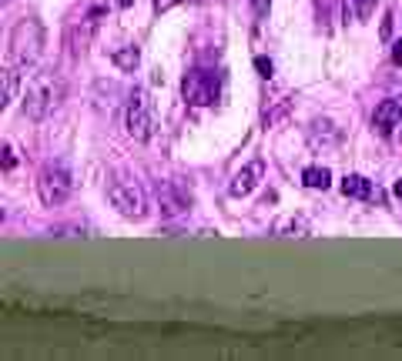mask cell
Instances as JSON below:
<instances>
[{
  "mask_svg": "<svg viewBox=\"0 0 402 361\" xmlns=\"http://www.w3.org/2000/svg\"><path fill=\"white\" fill-rule=\"evenodd\" d=\"M251 7H255V17H265L268 7H272V0H251Z\"/></svg>",
  "mask_w": 402,
  "mask_h": 361,
  "instance_id": "obj_18",
  "label": "cell"
},
{
  "mask_svg": "<svg viewBox=\"0 0 402 361\" xmlns=\"http://www.w3.org/2000/svg\"><path fill=\"white\" fill-rule=\"evenodd\" d=\"M14 90H17V71L14 67H0V111L14 101Z\"/></svg>",
  "mask_w": 402,
  "mask_h": 361,
  "instance_id": "obj_15",
  "label": "cell"
},
{
  "mask_svg": "<svg viewBox=\"0 0 402 361\" xmlns=\"http://www.w3.org/2000/svg\"><path fill=\"white\" fill-rule=\"evenodd\" d=\"M124 127L127 134L134 137L138 144H144L151 131H155V118H151V101L144 97V90H134L131 101H127V111H124Z\"/></svg>",
  "mask_w": 402,
  "mask_h": 361,
  "instance_id": "obj_6",
  "label": "cell"
},
{
  "mask_svg": "<svg viewBox=\"0 0 402 361\" xmlns=\"http://www.w3.org/2000/svg\"><path fill=\"white\" fill-rule=\"evenodd\" d=\"M74 191V178H71V167L64 164V161H47L41 167V174H37V194L44 201L47 208H57L64 204L67 197Z\"/></svg>",
  "mask_w": 402,
  "mask_h": 361,
  "instance_id": "obj_3",
  "label": "cell"
},
{
  "mask_svg": "<svg viewBox=\"0 0 402 361\" xmlns=\"http://www.w3.org/2000/svg\"><path fill=\"white\" fill-rule=\"evenodd\" d=\"M255 67H258V74H262V77H272V60L255 57Z\"/></svg>",
  "mask_w": 402,
  "mask_h": 361,
  "instance_id": "obj_17",
  "label": "cell"
},
{
  "mask_svg": "<svg viewBox=\"0 0 402 361\" xmlns=\"http://www.w3.org/2000/svg\"><path fill=\"white\" fill-rule=\"evenodd\" d=\"M375 10V0H345V17L352 20H369Z\"/></svg>",
  "mask_w": 402,
  "mask_h": 361,
  "instance_id": "obj_16",
  "label": "cell"
},
{
  "mask_svg": "<svg viewBox=\"0 0 402 361\" xmlns=\"http://www.w3.org/2000/svg\"><path fill=\"white\" fill-rule=\"evenodd\" d=\"M111 60H114V67H118V71H134V67H138L141 64V50L138 47H114V50H111Z\"/></svg>",
  "mask_w": 402,
  "mask_h": 361,
  "instance_id": "obj_13",
  "label": "cell"
},
{
  "mask_svg": "<svg viewBox=\"0 0 402 361\" xmlns=\"http://www.w3.org/2000/svg\"><path fill=\"white\" fill-rule=\"evenodd\" d=\"M389 34H392V14H386V20H382V37L389 41Z\"/></svg>",
  "mask_w": 402,
  "mask_h": 361,
  "instance_id": "obj_20",
  "label": "cell"
},
{
  "mask_svg": "<svg viewBox=\"0 0 402 361\" xmlns=\"http://www.w3.org/2000/svg\"><path fill=\"white\" fill-rule=\"evenodd\" d=\"M392 64H399V67H402V41L392 44Z\"/></svg>",
  "mask_w": 402,
  "mask_h": 361,
  "instance_id": "obj_19",
  "label": "cell"
},
{
  "mask_svg": "<svg viewBox=\"0 0 402 361\" xmlns=\"http://www.w3.org/2000/svg\"><path fill=\"white\" fill-rule=\"evenodd\" d=\"M309 231H312V225L302 214H282L279 221L272 225V234H275V238H305Z\"/></svg>",
  "mask_w": 402,
  "mask_h": 361,
  "instance_id": "obj_11",
  "label": "cell"
},
{
  "mask_svg": "<svg viewBox=\"0 0 402 361\" xmlns=\"http://www.w3.org/2000/svg\"><path fill=\"white\" fill-rule=\"evenodd\" d=\"M392 191H396V197H402V180H396V187H392Z\"/></svg>",
  "mask_w": 402,
  "mask_h": 361,
  "instance_id": "obj_22",
  "label": "cell"
},
{
  "mask_svg": "<svg viewBox=\"0 0 402 361\" xmlns=\"http://www.w3.org/2000/svg\"><path fill=\"white\" fill-rule=\"evenodd\" d=\"M0 3H4V0H0Z\"/></svg>",
  "mask_w": 402,
  "mask_h": 361,
  "instance_id": "obj_25",
  "label": "cell"
},
{
  "mask_svg": "<svg viewBox=\"0 0 402 361\" xmlns=\"http://www.w3.org/2000/svg\"><path fill=\"white\" fill-rule=\"evenodd\" d=\"M372 127H375V134H382V137H392L399 131L402 127V101L399 97H389V101H382V104L375 107Z\"/></svg>",
  "mask_w": 402,
  "mask_h": 361,
  "instance_id": "obj_7",
  "label": "cell"
},
{
  "mask_svg": "<svg viewBox=\"0 0 402 361\" xmlns=\"http://www.w3.org/2000/svg\"><path fill=\"white\" fill-rule=\"evenodd\" d=\"M41 50H44V24L37 17L20 20L14 34H11V57H14V64L17 67H31V64H37Z\"/></svg>",
  "mask_w": 402,
  "mask_h": 361,
  "instance_id": "obj_2",
  "label": "cell"
},
{
  "mask_svg": "<svg viewBox=\"0 0 402 361\" xmlns=\"http://www.w3.org/2000/svg\"><path fill=\"white\" fill-rule=\"evenodd\" d=\"M111 208L118 211L127 221H144L148 218V194L138 180H114L108 187Z\"/></svg>",
  "mask_w": 402,
  "mask_h": 361,
  "instance_id": "obj_5",
  "label": "cell"
},
{
  "mask_svg": "<svg viewBox=\"0 0 402 361\" xmlns=\"http://www.w3.org/2000/svg\"><path fill=\"white\" fill-rule=\"evenodd\" d=\"M171 3H174V0H155V7H158V10H168Z\"/></svg>",
  "mask_w": 402,
  "mask_h": 361,
  "instance_id": "obj_21",
  "label": "cell"
},
{
  "mask_svg": "<svg viewBox=\"0 0 402 361\" xmlns=\"http://www.w3.org/2000/svg\"><path fill=\"white\" fill-rule=\"evenodd\" d=\"M158 201H161V214L178 218L181 211H188L191 194L181 191V184H178V180H161V184H158Z\"/></svg>",
  "mask_w": 402,
  "mask_h": 361,
  "instance_id": "obj_8",
  "label": "cell"
},
{
  "mask_svg": "<svg viewBox=\"0 0 402 361\" xmlns=\"http://www.w3.org/2000/svg\"><path fill=\"white\" fill-rule=\"evenodd\" d=\"M0 225H4V208H0Z\"/></svg>",
  "mask_w": 402,
  "mask_h": 361,
  "instance_id": "obj_23",
  "label": "cell"
},
{
  "mask_svg": "<svg viewBox=\"0 0 402 361\" xmlns=\"http://www.w3.org/2000/svg\"><path fill=\"white\" fill-rule=\"evenodd\" d=\"M302 184L312 187V191H325V187L332 184V171H328V167H305V171H302Z\"/></svg>",
  "mask_w": 402,
  "mask_h": 361,
  "instance_id": "obj_14",
  "label": "cell"
},
{
  "mask_svg": "<svg viewBox=\"0 0 402 361\" xmlns=\"http://www.w3.org/2000/svg\"><path fill=\"white\" fill-rule=\"evenodd\" d=\"M64 101V80L57 74H34L27 80V90H24V118L31 120H44L50 118Z\"/></svg>",
  "mask_w": 402,
  "mask_h": 361,
  "instance_id": "obj_1",
  "label": "cell"
},
{
  "mask_svg": "<svg viewBox=\"0 0 402 361\" xmlns=\"http://www.w3.org/2000/svg\"><path fill=\"white\" fill-rule=\"evenodd\" d=\"M342 194L345 197H359V201H382V191L362 174H345L342 178Z\"/></svg>",
  "mask_w": 402,
  "mask_h": 361,
  "instance_id": "obj_10",
  "label": "cell"
},
{
  "mask_svg": "<svg viewBox=\"0 0 402 361\" xmlns=\"http://www.w3.org/2000/svg\"><path fill=\"white\" fill-rule=\"evenodd\" d=\"M191 3H205V0H191Z\"/></svg>",
  "mask_w": 402,
  "mask_h": 361,
  "instance_id": "obj_24",
  "label": "cell"
},
{
  "mask_svg": "<svg viewBox=\"0 0 402 361\" xmlns=\"http://www.w3.org/2000/svg\"><path fill=\"white\" fill-rule=\"evenodd\" d=\"M262 178H265V161H251V164H245L232 178L228 194H232V197H248L255 187H258V184H262Z\"/></svg>",
  "mask_w": 402,
  "mask_h": 361,
  "instance_id": "obj_9",
  "label": "cell"
},
{
  "mask_svg": "<svg viewBox=\"0 0 402 361\" xmlns=\"http://www.w3.org/2000/svg\"><path fill=\"white\" fill-rule=\"evenodd\" d=\"M309 137H312V144H315V148H319V141H322V148H325V144H339V127H335L328 118L312 120Z\"/></svg>",
  "mask_w": 402,
  "mask_h": 361,
  "instance_id": "obj_12",
  "label": "cell"
},
{
  "mask_svg": "<svg viewBox=\"0 0 402 361\" xmlns=\"http://www.w3.org/2000/svg\"><path fill=\"white\" fill-rule=\"evenodd\" d=\"M181 97L191 107H212L221 97V77L208 67H195L181 77Z\"/></svg>",
  "mask_w": 402,
  "mask_h": 361,
  "instance_id": "obj_4",
  "label": "cell"
}]
</instances>
